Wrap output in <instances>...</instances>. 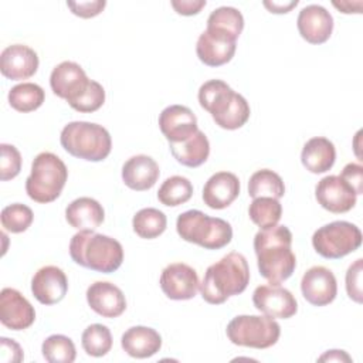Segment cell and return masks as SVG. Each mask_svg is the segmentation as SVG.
Listing matches in <instances>:
<instances>
[{"mask_svg":"<svg viewBox=\"0 0 363 363\" xmlns=\"http://www.w3.org/2000/svg\"><path fill=\"white\" fill-rule=\"evenodd\" d=\"M291 245L292 233L286 225H274L255 234L254 251L261 277L271 284H281L294 274L296 257Z\"/></svg>","mask_w":363,"mask_h":363,"instance_id":"obj_1","label":"cell"},{"mask_svg":"<svg viewBox=\"0 0 363 363\" xmlns=\"http://www.w3.org/2000/svg\"><path fill=\"white\" fill-rule=\"evenodd\" d=\"M248 282V262L242 254L233 251L207 268L203 282L200 284V291L206 302L220 305L230 296L244 292Z\"/></svg>","mask_w":363,"mask_h":363,"instance_id":"obj_2","label":"cell"},{"mask_svg":"<svg viewBox=\"0 0 363 363\" xmlns=\"http://www.w3.org/2000/svg\"><path fill=\"white\" fill-rule=\"evenodd\" d=\"M200 106L211 113L214 122L227 130L244 126L250 118L247 99L221 79H210L199 89Z\"/></svg>","mask_w":363,"mask_h":363,"instance_id":"obj_3","label":"cell"},{"mask_svg":"<svg viewBox=\"0 0 363 363\" xmlns=\"http://www.w3.org/2000/svg\"><path fill=\"white\" fill-rule=\"evenodd\" d=\"M69 255L72 261L84 268L111 274L123 261V248L112 237L94 231H79L69 241Z\"/></svg>","mask_w":363,"mask_h":363,"instance_id":"obj_4","label":"cell"},{"mask_svg":"<svg viewBox=\"0 0 363 363\" xmlns=\"http://www.w3.org/2000/svg\"><path fill=\"white\" fill-rule=\"evenodd\" d=\"M60 142L71 156L88 162L106 159L112 149L109 132L102 125L84 121L67 123L61 130Z\"/></svg>","mask_w":363,"mask_h":363,"instance_id":"obj_5","label":"cell"},{"mask_svg":"<svg viewBox=\"0 0 363 363\" xmlns=\"http://www.w3.org/2000/svg\"><path fill=\"white\" fill-rule=\"evenodd\" d=\"M177 234L187 242L197 244L206 250H220L230 244L233 228L228 221L210 217L200 210H187L177 217Z\"/></svg>","mask_w":363,"mask_h":363,"instance_id":"obj_6","label":"cell"},{"mask_svg":"<svg viewBox=\"0 0 363 363\" xmlns=\"http://www.w3.org/2000/svg\"><path fill=\"white\" fill-rule=\"evenodd\" d=\"M68 179L65 163L51 152L38 153L26 180L28 197L37 203H51L60 197Z\"/></svg>","mask_w":363,"mask_h":363,"instance_id":"obj_7","label":"cell"},{"mask_svg":"<svg viewBox=\"0 0 363 363\" xmlns=\"http://www.w3.org/2000/svg\"><path fill=\"white\" fill-rule=\"evenodd\" d=\"M227 336L237 346L267 349L274 346L281 335V328L269 316L238 315L227 325Z\"/></svg>","mask_w":363,"mask_h":363,"instance_id":"obj_8","label":"cell"},{"mask_svg":"<svg viewBox=\"0 0 363 363\" xmlns=\"http://www.w3.org/2000/svg\"><path fill=\"white\" fill-rule=\"evenodd\" d=\"M362 244V231L349 221H332L318 228L312 235L315 251L328 259H339Z\"/></svg>","mask_w":363,"mask_h":363,"instance_id":"obj_9","label":"cell"},{"mask_svg":"<svg viewBox=\"0 0 363 363\" xmlns=\"http://www.w3.org/2000/svg\"><path fill=\"white\" fill-rule=\"evenodd\" d=\"M254 306L272 319H289L298 311L295 296L279 284H267L255 288L252 294Z\"/></svg>","mask_w":363,"mask_h":363,"instance_id":"obj_10","label":"cell"},{"mask_svg":"<svg viewBox=\"0 0 363 363\" xmlns=\"http://www.w3.org/2000/svg\"><path fill=\"white\" fill-rule=\"evenodd\" d=\"M91 79L82 67L74 61H62L50 75V86L52 92L65 99L69 106L86 91Z\"/></svg>","mask_w":363,"mask_h":363,"instance_id":"obj_11","label":"cell"},{"mask_svg":"<svg viewBox=\"0 0 363 363\" xmlns=\"http://www.w3.org/2000/svg\"><path fill=\"white\" fill-rule=\"evenodd\" d=\"M200 286L199 275L194 268L184 262L167 265L160 275L163 294L174 301H187L196 296Z\"/></svg>","mask_w":363,"mask_h":363,"instance_id":"obj_12","label":"cell"},{"mask_svg":"<svg viewBox=\"0 0 363 363\" xmlns=\"http://www.w3.org/2000/svg\"><path fill=\"white\" fill-rule=\"evenodd\" d=\"M315 197L325 210L340 214L354 207L357 194L340 176L330 174L319 180L315 189Z\"/></svg>","mask_w":363,"mask_h":363,"instance_id":"obj_13","label":"cell"},{"mask_svg":"<svg viewBox=\"0 0 363 363\" xmlns=\"http://www.w3.org/2000/svg\"><path fill=\"white\" fill-rule=\"evenodd\" d=\"M303 298L313 306H325L335 301L337 284L333 272L322 265L309 268L301 279Z\"/></svg>","mask_w":363,"mask_h":363,"instance_id":"obj_14","label":"cell"},{"mask_svg":"<svg viewBox=\"0 0 363 363\" xmlns=\"http://www.w3.org/2000/svg\"><path fill=\"white\" fill-rule=\"evenodd\" d=\"M0 320L11 330H24L35 320L34 306L14 288L0 292Z\"/></svg>","mask_w":363,"mask_h":363,"instance_id":"obj_15","label":"cell"},{"mask_svg":"<svg viewBox=\"0 0 363 363\" xmlns=\"http://www.w3.org/2000/svg\"><path fill=\"white\" fill-rule=\"evenodd\" d=\"M159 128L169 143H179L193 136L197 128V118L184 105H170L159 115Z\"/></svg>","mask_w":363,"mask_h":363,"instance_id":"obj_16","label":"cell"},{"mask_svg":"<svg viewBox=\"0 0 363 363\" xmlns=\"http://www.w3.org/2000/svg\"><path fill=\"white\" fill-rule=\"evenodd\" d=\"M68 291L65 272L55 265L40 268L31 279V292L43 305H54L64 299Z\"/></svg>","mask_w":363,"mask_h":363,"instance_id":"obj_17","label":"cell"},{"mask_svg":"<svg viewBox=\"0 0 363 363\" xmlns=\"http://www.w3.org/2000/svg\"><path fill=\"white\" fill-rule=\"evenodd\" d=\"M38 69L37 52L24 44L6 47L0 55L1 74L13 81H21L33 77Z\"/></svg>","mask_w":363,"mask_h":363,"instance_id":"obj_18","label":"cell"},{"mask_svg":"<svg viewBox=\"0 0 363 363\" xmlns=\"http://www.w3.org/2000/svg\"><path fill=\"white\" fill-rule=\"evenodd\" d=\"M296 26L305 41L311 44H323L332 34L333 17L325 7L309 4L299 11Z\"/></svg>","mask_w":363,"mask_h":363,"instance_id":"obj_19","label":"cell"},{"mask_svg":"<svg viewBox=\"0 0 363 363\" xmlns=\"http://www.w3.org/2000/svg\"><path fill=\"white\" fill-rule=\"evenodd\" d=\"M86 302L102 318H118L126 309L123 292L106 281H96L88 286Z\"/></svg>","mask_w":363,"mask_h":363,"instance_id":"obj_20","label":"cell"},{"mask_svg":"<svg viewBox=\"0 0 363 363\" xmlns=\"http://www.w3.org/2000/svg\"><path fill=\"white\" fill-rule=\"evenodd\" d=\"M240 194V180L231 172L214 173L203 187V201L214 210L228 207Z\"/></svg>","mask_w":363,"mask_h":363,"instance_id":"obj_21","label":"cell"},{"mask_svg":"<svg viewBox=\"0 0 363 363\" xmlns=\"http://www.w3.org/2000/svg\"><path fill=\"white\" fill-rule=\"evenodd\" d=\"M159 174V164L147 155L132 156L122 166L123 183L136 191L152 189L156 184Z\"/></svg>","mask_w":363,"mask_h":363,"instance_id":"obj_22","label":"cell"},{"mask_svg":"<svg viewBox=\"0 0 363 363\" xmlns=\"http://www.w3.org/2000/svg\"><path fill=\"white\" fill-rule=\"evenodd\" d=\"M65 218L79 231H94L104 223L105 211L95 199L79 197L67 206Z\"/></svg>","mask_w":363,"mask_h":363,"instance_id":"obj_23","label":"cell"},{"mask_svg":"<svg viewBox=\"0 0 363 363\" xmlns=\"http://www.w3.org/2000/svg\"><path fill=\"white\" fill-rule=\"evenodd\" d=\"M122 349L132 357L146 359L156 354L162 347V337L157 330L147 326H132L121 339Z\"/></svg>","mask_w":363,"mask_h":363,"instance_id":"obj_24","label":"cell"},{"mask_svg":"<svg viewBox=\"0 0 363 363\" xmlns=\"http://www.w3.org/2000/svg\"><path fill=\"white\" fill-rule=\"evenodd\" d=\"M336 160V149L335 145L323 138L316 136L309 139L302 149L301 162L306 170L311 173H325L332 169Z\"/></svg>","mask_w":363,"mask_h":363,"instance_id":"obj_25","label":"cell"},{"mask_svg":"<svg viewBox=\"0 0 363 363\" xmlns=\"http://www.w3.org/2000/svg\"><path fill=\"white\" fill-rule=\"evenodd\" d=\"M237 44L234 41H227L216 37L207 31L199 35L196 44V52L199 60L208 67H220L231 61L235 54Z\"/></svg>","mask_w":363,"mask_h":363,"instance_id":"obj_26","label":"cell"},{"mask_svg":"<svg viewBox=\"0 0 363 363\" xmlns=\"http://www.w3.org/2000/svg\"><path fill=\"white\" fill-rule=\"evenodd\" d=\"M244 28V17L240 10L223 6L211 11L207 18V33L227 41H237Z\"/></svg>","mask_w":363,"mask_h":363,"instance_id":"obj_27","label":"cell"},{"mask_svg":"<svg viewBox=\"0 0 363 363\" xmlns=\"http://www.w3.org/2000/svg\"><path fill=\"white\" fill-rule=\"evenodd\" d=\"M170 153L183 166L199 167L201 166L210 155V143L204 132L197 130L184 142L169 143Z\"/></svg>","mask_w":363,"mask_h":363,"instance_id":"obj_28","label":"cell"},{"mask_svg":"<svg viewBox=\"0 0 363 363\" xmlns=\"http://www.w3.org/2000/svg\"><path fill=\"white\" fill-rule=\"evenodd\" d=\"M248 194L257 197L281 199L285 194V184L281 176L269 169H261L252 173L248 182Z\"/></svg>","mask_w":363,"mask_h":363,"instance_id":"obj_29","label":"cell"},{"mask_svg":"<svg viewBox=\"0 0 363 363\" xmlns=\"http://www.w3.org/2000/svg\"><path fill=\"white\" fill-rule=\"evenodd\" d=\"M44 89L33 82H23L14 85L9 91V104L18 112H33L38 109L44 102Z\"/></svg>","mask_w":363,"mask_h":363,"instance_id":"obj_30","label":"cell"},{"mask_svg":"<svg viewBox=\"0 0 363 363\" xmlns=\"http://www.w3.org/2000/svg\"><path fill=\"white\" fill-rule=\"evenodd\" d=\"M167 225V218L163 211L153 208V207H146L139 210L132 220V227L133 231L145 240H152L163 234Z\"/></svg>","mask_w":363,"mask_h":363,"instance_id":"obj_31","label":"cell"},{"mask_svg":"<svg viewBox=\"0 0 363 363\" xmlns=\"http://www.w3.org/2000/svg\"><path fill=\"white\" fill-rule=\"evenodd\" d=\"M193 196V184L184 176L167 177L157 191V199L167 207H176L189 201Z\"/></svg>","mask_w":363,"mask_h":363,"instance_id":"obj_32","label":"cell"},{"mask_svg":"<svg viewBox=\"0 0 363 363\" xmlns=\"http://www.w3.org/2000/svg\"><path fill=\"white\" fill-rule=\"evenodd\" d=\"M248 214L254 224H257L261 230H265L278 224L282 216V206L278 199L257 197L251 201Z\"/></svg>","mask_w":363,"mask_h":363,"instance_id":"obj_33","label":"cell"},{"mask_svg":"<svg viewBox=\"0 0 363 363\" xmlns=\"http://www.w3.org/2000/svg\"><path fill=\"white\" fill-rule=\"evenodd\" d=\"M81 343L86 354L94 357H102L112 347L111 330L105 325L92 323L82 332Z\"/></svg>","mask_w":363,"mask_h":363,"instance_id":"obj_34","label":"cell"},{"mask_svg":"<svg viewBox=\"0 0 363 363\" xmlns=\"http://www.w3.org/2000/svg\"><path fill=\"white\" fill-rule=\"evenodd\" d=\"M43 356L50 363H72L77 357L74 342L65 335H51L41 346Z\"/></svg>","mask_w":363,"mask_h":363,"instance_id":"obj_35","label":"cell"},{"mask_svg":"<svg viewBox=\"0 0 363 363\" xmlns=\"http://www.w3.org/2000/svg\"><path fill=\"white\" fill-rule=\"evenodd\" d=\"M0 220L4 230L18 234L26 231L31 225L34 220V214L28 206L21 203H14V204L6 206L1 210Z\"/></svg>","mask_w":363,"mask_h":363,"instance_id":"obj_36","label":"cell"},{"mask_svg":"<svg viewBox=\"0 0 363 363\" xmlns=\"http://www.w3.org/2000/svg\"><path fill=\"white\" fill-rule=\"evenodd\" d=\"M104 102H105L104 86L99 82L91 79L86 91L71 105V108L78 112L89 113V112L98 111L104 105Z\"/></svg>","mask_w":363,"mask_h":363,"instance_id":"obj_37","label":"cell"},{"mask_svg":"<svg viewBox=\"0 0 363 363\" xmlns=\"http://www.w3.org/2000/svg\"><path fill=\"white\" fill-rule=\"evenodd\" d=\"M0 179L3 182L14 179L21 170V155L16 146L9 143L0 145Z\"/></svg>","mask_w":363,"mask_h":363,"instance_id":"obj_38","label":"cell"},{"mask_svg":"<svg viewBox=\"0 0 363 363\" xmlns=\"http://www.w3.org/2000/svg\"><path fill=\"white\" fill-rule=\"evenodd\" d=\"M362 264L363 259H356L346 272V291L350 299L362 303Z\"/></svg>","mask_w":363,"mask_h":363,"instance_id":"obj_39","label":"cell"},{"mask_svg":"<svg viewBox=\"0 0 363 363\" xmlns=\"http://www.w3.org/2000/svg\"><path fill=\"white\" fill-rule=\"evenodd\" d=\"M71 13L81 18H91L98 16L106 6L105 0H92V1H67Z\"/></svg>","mask_w":363,"mask_h":363,"instance_id":"obj_40","label":"cell"},{"mask_svg":"<svg viewBox=\"0 0 363 363\" xmlns=\"http://www.w3.org/2000/svg\"><path fill=\"white\" fill-rule=\"evenodd\" d=\"M359 196L363 193V166L359 163H347L339 174Z\"/></svg>","mask_w":363,"mask_h":363,"instance_id":"obj_41","label":"cell"},{"mask_svg":"<svg viewBox=\"0 0 363 363\" xmlns=\"http://www.w3.org/2000/svg\"><path fill=\"white\" fill-rule=\"evenodd\" d=\"M0 345H1V353L0 359L4 363H18L23 360V349L17 342L9 337H0Z\"/></svg>","mask_w":363,"mask_h":363,"instance_id":"obj_42","label":"cell"},{"mask_svg":"<svg viewBox=\"0 0 363 363\" xmlns=\"http://www.w3.org/2000/svg\"><path fill=\"white\" fill-rule=\"evenodd\" d=\"M170 4L182 16H194L206 6V0H172Z\"/></svg>","mask_w":363,"mask_h":363,"instance_id":"obj_43","label":"cell"},{"mask_svg":"<svg viewBox=\"0 0 363 363\" xmlns=\"http://www.w3.org/2000/svg\"><path fill=\"white\" fill-rule=\"evenodd\" d=\"M271 13H275V14H284V13H288L291 11L296 4H298V0H291V1H268L265 0L262 3Z\"/></svg>","mask_w":363,"mask_h":363,"instance_id":"obj_44","label":"cell"},{"mask_svg":"<svg viewBox=\"0 0 363 363\" xmlns=\"http://www.w3.org/2000/svg\"><path fill=\"white\" fill-rule=\"evenodd\" d=\"M318 360L319 362H352V357L345 350H328Z\"/></svg>","mask_w":363,"mask_h":363,"instance_id":"obj_45","label":"cell"},{"mask_svg":"<svg viewBox=\"0 0 363 363\" xmlns=\"http://www.w3.org/2000/svg\"><path fill=\"white\" fill-rule=\"evenodd\" d=\"M333 6L336 9H339L342 13H346V14H349V13H359L357 10L353 9V3H350V1H340V3L333 1Z\"/></svg>","mask_w":363,"mask_h":363,"instance_id":"obj_46","label":"cell"}]
</instances>
